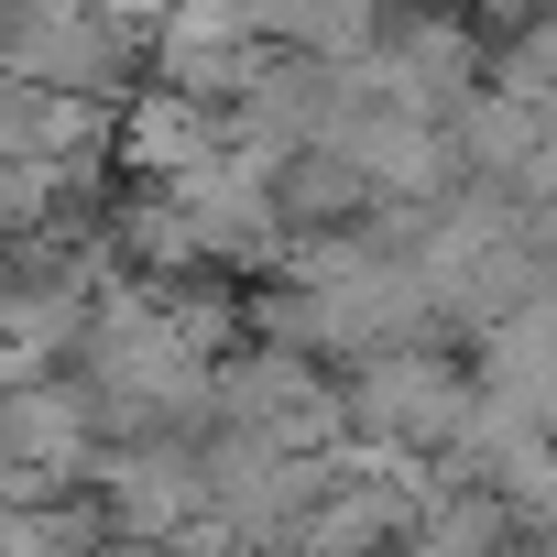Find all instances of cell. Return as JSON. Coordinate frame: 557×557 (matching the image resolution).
Wrapping results in <instances>:
<instances>
[{
    "mask_svg": "<svg viewBox=\"0 0 557 557\" xmlns=\"http://www.w3.org/2000/svg\"><path fill=\"white\" fill-rule=\"evenodd\" d=\"M132 0H23L12 34H0V66H12V88H45V99H99L121 88V34Z\"/></svg>",
    "mask_w": 557,
    "mask_h": 557,
    "instance_id": "1",
    "label": "cell"
},
{
    "mask_svg": "<svg viewBox=\"0 0 557 557\" xmlns=\"http://www.w3.org/2000/svg\"><path fill=\"white\" fill-rule=\"evenodd\" d=\"M219 416H230V437H251V448H318L329 426H339V405H329V383L296 361V350H262V361H240V372H219Z\"/></svg>",
    "mask_w": 557,
    "mask_h": 557,
    "instance_id": "2",
    "label": "cell"
},
{
    "mask_svg": "<svg viewBox=\"0 0 557 557\" xmlns=\"http://www.w3.org/2000/svg\"><path fill=\"white\" fill-rule=\"evenodd\" d=\"M350 405H361V426H372L383 448H448L459 416H470V383H459L437 350H383Z\"/></svg>",
    "mask_w": 557,
    "mask_h": 557,
    "instance_id": "3",
    "label": "cell"
},
{
    "mask_svg": "<svg viewBox=\"0 0 557 557\" xmlns=\"http://www.w3.org/2000/svg\"><path fill=\"white\" fill-rule=\"evenodd\" d=\"M361 88H372L383 110H405V121H437V110L470 88V45H459L448 23H416V34H394L383 55H361Z\"/></svg>",
    "mask_w": 557,
    "mask_h": 557,
    "instance_id": "4",
    "label": "cell"
},
{
    "mask_svg": "<svg viewBox=\"0 0 557 557\" xmlns=\"http://www.w3.org/2000/svg\"><path fill=\"white\" fill-rule=\"evenodd\" d=\"M197 503H208V470H197L186 448H132V459H110V513H121L132 535H175Z\"/></svg>",
    "mask_w": 557,
    "mask_h": 557,
    "instance_id": "5",
    "label": "cell"
},
{
    "mask_svg": "<svg viewBox=\"0 0 557 557\" xmlns=\"http://www.w3.org/2000/svg\"><path fill=\"white\" fill-rule=\"evenodd\" d=\"M405 535H416V557H492L503 546V492H426Z\"/></svg>",
    "mask_w": 557,
    "mask_h": 557,
    "instance_id": "6",
    "label": "cell"
}]
</instances>
